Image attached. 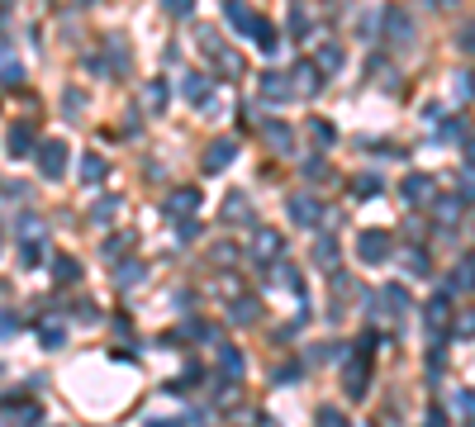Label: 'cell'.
<instances>
[{"label": "cell", "mask_w": 475, "mask_h": 427, "mask_svg": "<svg viewBox=\"0 0 475 427\" xmlns=\"http://www.w3.org/2000/svg\"><path fill=\"white\" fill-rule=\"evenodd\" d=\"M38 237H29V242H19V266H33V261H38Z\"/></svg>", "instance_id": "cell-28"}, {"label": "cell", "mask_w": 475, "mask_h": 427, "mask_svg": "<svg viewBox=\"0 0 475 427\" xmlns=\"http://www.w3.org/2000/svg\"><path fill=\"white\" fill-rule=\"evenodd\" d=\"M357 256H362L366 266H380V261L390 256V237L380 233V228H366V233L357 237Z\"/></svg>", "instance_id": "cell-3"}, {"label": "cell", "mask_w": 475, "mask_h": 427, "mask_svg": "<svg viewBox=\"0 0 475 427\" xmlns=\"http://www.w3.org/2000/svg\"><path fill=\"white\" fill-rule=\"evenodd\" d=\"M385 29H390V38H399V43H409L413 38V24L404 10H385Z\"/></svg>", "instance_id": "cell-12"}, {"label": "cell", "mask_w": 475, "mask_h": 427, "mask_svg": "<svg viewBox=\"0 0 475 427\" xmlns=\"http://www.w3.org/2000/svg\"><path fill=\"white\" fill-rule=\"evenodd\" d=\"M114 214H119V200H100V205L91 209V219H95V223H110Z\"/></svg>", "instance_id": "cell-27"}, {"label": "cell", "mask_w": 475, "mask_h": 427, "mask_svg": "<svg viewBox=\"0 0 475 427\" xmlns=\"http://www.w3.org/2000/svg\"><path fill=\"white\" fill-rule=\"evenodd\" d=\"M457 47L466 52V57H475V19H466V24L457 29Z\"/></svg>", "instance_id": "cell-22"}, {"label": "cell", "mask_w": 475, "mask_h": 427, "mask_svg": "<svg viewBox=\"0 0 475 427\" xmlns=\"http://www.w3.org/2000/svg\"><path fill=\"white\" fill-rule=\"evenodd\" d=\"M219 365H223V375H242V356H238L233 347H223V351H219Z\"/></svg>", "instance_id": "cell-25"}, {"label": "cell", "mask_w": 475, "mask_h": 427, "mask_svg": "<svg viewBox=\"0 0 475 427\" xmlns=\"http://www.w3.org/2000/svg\"><path fill=\"white\" fill-rule=\"evenodd\" d=\"M457 404H461V413H475V394H461Z\"/></svg>", "instance_id": "cell-40"}, {"label": "cell", "mask_w": 475, "mask_h": 427, "mask_svg": "<svg viewBox=\"0 0 475 427\" xmlns=\"http://www.w3.org/2000/svg\"><path fill=\"white\" fill-rule=\"evenodd\" d=\"M43 347H62V328H43Z\"/></svg>", "instance_id": "cell-36"}, {"label": "cell", "mask_w": 475, "mask_h": 427, "mask_svg": "<svg viewBox=\"0 0 475 427\" xmlns=\"http://www.w3.org/2000/svg\"><path fill=\"white\" fill-rule=\"evenodd\" d=\"M318 427H347V418H342L337 409H323L318 413Z\"/></svg>", "instance_id": "cell-33"}, {"label": "cell", "mask_w": 475, "mask_h": 427, "mask_svg": "<svg viewBox=\"0 0 475 427\" xmlns=\"http://www.w3.org/2000/svg\"><path fill=\"white\" fill-rule=\"evenodd\" d=\"M304 176H309V181H318V176L328 181V166H323V161H309V166H304Z\"/></svg>", "instance_id": "cell-37"}, {"label": "cell", "mask_w": 475, "mask_h": 427, "mask_svg": "<svg viewBox=\"0 0 475 427\" xmlns=\"http://www.w3.org/2000/svg\"><path fill=\"white\" fill-rule=\"evenodd\" d=\"M223 219H228V223H242V219H252V205H247L242 195H228V209H223Z\"/></svg>", "instance_id": "cell-18"}, {"label": "cell", "mask_w": 475, "mask_h": 427, "mask_svg": "<svg viewBox=\"0 0 475 427\" xmlns=\"http://www.w3.org/2000/svg\"><path fill=\"white\" fill-rule=\"evenodd\" d=\"M233 157H238V142H233V138H214V142L205 147V171H209V176L228 171V161H233Z\"/></svg>", "instance_id": "cell-5"}, {"label": "cell", "mask_w": 475, "mask_h": 427, "mask_svg": "<svg viewBox=\"0 0 475 427\" xmlns=\"http://www.w3.org/2000/svg\"><path fill=\"white\" fill-rule=\"evenodd\" d=\"M267 142L276 147V152H281V147H290V128H285V124H267Z\"/></svg>", "instance_id": "cell-26"}, {"label": "cell", "mask_w": 475, "mask_h": 427, "mask_svg": "<svg viewBox=\"0 0 475 427\" xmlns=\"http://www.w3.org/2000/svg\"><path fill=\"white\" fill-rule=\"evenodd\" d=\"M15 328H19V323H15V314H5V309H0V337H10Z\"/></svg>", "instance_id": "cell-35"}, {"label": "cell", "mask_w": 475, "mask_h": 427, "mask_svg": "<svg viewBox=\"0 0 475 427\" xmlns=\"http://www.w3.org/2000/svg\"><path fill=\"white\" fill-rule=\"evenodd\" d=\"M100 176H105V157L86 152V157H81V181H100Z\"/></svg>", "instance_id": "cell-21"}, {"label": "cell", "mask_w": 475, "mask_h": 427, "mask_svg": "<svg viewBox=\"0 0 475 427\" xmlns=\"http://www.w3.org/2000/svg\"><path fill=\"white\" fill-rule=\"evenodd\" d=\"M399 195H404V200H409V205H432V200H437V186H432V176H409V181H404V186H399Z\"/></svg>", "instance_id": "cell-7"}, {"label": "cell", "mask_w": 475, "mask_h": 427, "mask_svg": "<svg viewBox=\"0 0 475 427\" xmlns=\"http://www.w3.org/2000/svg\"><path fill=\"white\" fill-rule=\"evenodd\" d=\"M52 275H57V285H77L81 280V266L62 252V256H52Z\"/></svg>", "instance_id": "cell-14"}, {"label": "cell", "mask_w": 475, "mask_h": 427, "mask_svg": "<svg viewBox=\"0 0 475 427\" xmlns=\"http://www.w3.org/2000/svg\"><path fill=\"white\" fill-rule=\"evenodd\" d=\"M323 76H328V72H318L314 62H304V67H295L290 86H295V95H318L323 91Z\"/></svg>", "instance_id": "cell-6"}, {"label": "cell", "mask_w": 475, "mask_h": 427, "mask_svg": "<svg viewBox=\"0 0 475 427\" xmlns=\"http://www.w3.org/2000/svg\"><path fill=\"white\" fill-rule=\"evenodd\" d=\"M314 261L318 266H337V242H332V237H323V242L314 247Z\"/></svg>", "instance_id": "cell-23"}, {"label": "cell", "mask_w": 475, "mask_h": 427, "mask_svg": "<svg viewBox=\"0 0 475 427\" xmlns=\"http://www.w3.org/2000/svg\"><path fill=\"white\" fill-rule=\"evenodd\" d=\"M67 161H72V152H67L62 138L38 142V171H43L48 181H62V176H67Z\"/></svg>", "instance_id": "cell-1"}, {"label": "cell", "mask_w": 475, "mask_h": 427, "mask_svg": "<svg viewBox=\"0 0 475 427\" xmlns=\"http://www.w3.org/2000/svg\"><path fill=\"white\" fill-rule=\"evenodd\" d=\"M205 91H209L205 76H186V100L190 105H205Z\"/></svg>", "instance_id": "cell-24"}, {"label": "cell", "mask_w": 475, "mask_h": 427, "mask_svg": "<svg viewBox=\"0 0 475 427\" xmlns=\"http://www.w3.org/2000/svg\"><path fill=\"white\" fill-rule=\"evenodd\" d=\"M314 67L318 72H337V67H342V47H318V57H314Z\"/></svg>", "instance_id": "cell-19"}, {"label": "cell", "mask_w": 475, "mask_h": 427, "mask_svg": "<svg viewBox=\"0 0 475 427\" xmlns=\"http://www.w3.org/2000/svg\"><path fill=\"white\" fill-rule=\"evenodd\" d=\"M309 138H314L318 147H332V142H337V133H332L328 119H309Z\"/></svg>", "instance_id": "cell-17"}, {"label": "cell", "mask_w": 475, "mask_h": 427, "mask_svg": "<svg viewBox=\"0 0 475 427\" xmlns=\"http://www.w3.org/2000/svg\"><path fill=\"white\" fill-rule=\"evenodd\" d=\"M223 10H228V24H233L238 33H247V38H257V33L267 29V19L257 15L247 0H223Z\"/></svg>", "instance_id": "cell-2"}, {"label": "cell", "mask_w": 475, "mask_h": 427, "mask_svg": "<svg viewBox=\"0 0 475 427\" xmlns=\"http://www.w3.org/2000/svg\"><path fill=\"white\" fill-rule=\"evenodd\" d=\"M352 190H357V195H376V190H380V176H357V186H352Z\"/></svg>", "instance_id": "cell-32"}, {"label": "cell", "mask_w": 475, "mask_h": 427, "mask_svg": "<svg viewBox=\"0 0 475 427\" xmlns=\"http://www.w3.org/2000/svg\"><path fill=\"white\" fill-rule=\"evenodd\" d=\"M461 200H466V205H475V176H466V181H461Z\"/></svg>", "instance_id": "cell-38"}, {"label": "cell", "mask_w": 475, "mask_h": 427, "mask_svg": "<svg viewBox=\"0 0 475 427\" xmlns=\"http://www.w3.org/2000/svg\"><path fill=\"white\" fill-rule=\"evenodd\" d=\"M290 91H295V86H290V76H281V72H267V76H262V100H271V105L285 100Z\"/></svg>", "instance_id": "cell-9"}, {"label": "cell", "mask_w": 475, "mask_h": 427, "mask_svg": "<svg viewBox=\"0 0 475 427\" xmlns=\"http://www.w3.org/2000/svg\"><path fill=\"white\" fill-rule=\"evenodd\" d=\"M5 152H10V157L33 152V128L29 124H15V128H10V138H5Z\"/></svg>", "instance_id": "cell-8"}, {"label": "cell", "mask_w": 475, "mask_h": 427, "mask_svg": "<svg viewBox=\"0 0 475 427\" xmlns=\"http://www.w3.org/2000/svg\"><path fill=\"white\" fill-rule=\"evenodd\" d=\"M195 205H200V195H195V190H176L172 200H167V214H172V219H190Z\"/></svg>", "instance_id": "cell-10"}, {"label": "cell", "mask_w": 475, "mask_h": 427, "mask_svg": "<svg viewBox=\"0 0 475 427\" xmlns=\"http://www.w3.org/2000/svg\"><path fill=\"white\" fill-rule=\"evenodd\" d=\"M318 214H323V209H318L314 195H300V200H290V219H295V223H318Z\"/></svg>", "instance_id": "cell-11"}, {"label": "cell", "mask_w": 475, "mask_h": 427, "mask_svg": "<svg viewBox=\"0 0 475 427\" xmlns=\"http://www.w3.org/2000/svg\"><path fill=\"white\" fill-rule=\"evenodd\" d=\"M404 266H409L413 275H423V266H428V261H423V256H418V252H413V256H404Z\"/></svg>", "instance_id": "cell-39"}, {"label": "cell", "mask_w": 475, "mask_h": 427, "mask_svg": "<svg viewBox=\"0 0 475 427\" xmlns=\"http://www.w3.org/2000/svg\"><path fill=\"white\" fill-rule=\"evenodd\" d=\"M257 318H262V304L257 300H238L233 304V323L238 328H247V323H257Z\"/></svg>", "instance_id": "cell-15"}, {"label": "cell", "mask_w": 475, "mask_h": 427, "mask_svg": "<svg viewBox=\"0 0 475 427\" xmlns=\"http://www.w3.org/2000/svg\"><path fill=\"white\" fill-rule=\"evenodd\" d=\"M190 10H195V0H167V15L172 19H190Z\"/></svg>", "instance_id": "cell-30"}, {"label": "cell", "mask_w": 475, "mask_h": 427, "mask_svg": "<svg viewBox=\"0 0 475 427\" xmlns=\"http://www.w3.org/2000/svg\"><path fill=\"white\" fill-rule=\"evenodd\" d=\"M138 280H142V266H138V261L119 266V285H124V290H128V285H138Z\"/></svg>", "instance_id": "cell-29"}, {"label": "cell", "mask_w": 475, "mask_h": 427, "mask_svg": "<svg viewBox=\"0 0 475 427\" xmlns=\"http://www.w3.org/2000/svg\"><path fill=\"white\" fill-rule=\"evenodd\" d=\"M285 242L276 228H257V242H252V261H262V266H271V261H281Z\"/></svg>", "instance_id": "cell-4"}, {"label": "cell", "mask_w": 475, "mask_h": 427, "mask_svg": "<svg viewBox=\"0 0 475 427\" xmlns=\"http://www.w3.org/2000/svg\"><path fill=\"white\" fill-rule=\"evenodd\" d=\"M209 57H214V67H219L223 76H238V72H242V62H238V52H228V47H214Z\"/></svg>", "instance_id": "cell-16"}, {"label": "cell", "mask_w": 475, "mask_h": 427, "mask_svg": "<svg viewBox=\"0 0 475 427\" xmlns=\"http://www.w3.org/2000/svg\"><path fill=\"white\" fill-rule=\"evenodd\" d=\"M457 337H475V309H466V314H461V323H457Z\"/></svg>", "instance_id": "cell-34"}, {"label": "cell", "mask_w": 475, "mask_h": 427, "mask_svg": "<svg viewBox=\"0 0 475 427\" xmlns=\"http://www.w3.org/2000/svg\"><path fill=\"white\" fill-rule=\"evenodd\" d=\"M447 285H452V290H475V256H461Z\"/></svg>", "instance_id": "cell-13"}, {"label": "cell", "mask_w": 475, "mask_h": 427, "mask_svg": "<svg viewBox=\"0 0 475 427\" xmlns=\"http://www.w3.org/2000/svg\"><path fill=\"white\" fill-rule=\"evenodd\" d=\"M447 309H452V304H447V295L428 300V323H432V328H447Z\"/></svg>", "instance_id": "cell-20"}, {"label": "cell", "mask_w": 475, "mask_h": 427, "mask_svg": "<svg viewBox=\"0 0 475 427\" xmlns=\"http://www.w3.org/2000/svg\"><path fill=\"white\" fill-rule=\"evenodd\" d=\"M466 157H471V166H475V142H471V147H466Z\"/></svg>", "instance_id": "cell-42"}, {"label": "cell", "mask_w": 475, "mask_h": 427, "mask_svg": "<svg viewBox=\"0 0 475 427\" xmlns=\"http://www.w3.org/2000/svg\"><path fill=\"white\" fill-rule=\"evenodd\" d=\"M147 427H181V423H162V418H157V423H147Z\"/></svg>", "instance_id": "cell-41"}, {"label": "cell", "mask_w": 475, "mask_h": 427, "mask_svg": "<svg viewBox=\"0 0 475 427\" xmlns=\"http://www.w3.org/2000/svg\"><path fill=\"white\" fill-rule=\"evenodd\" d=\"M162 100H167V86L152 81V86H147V110H162Z\"/></svg>", "instance_id": "cell-31"}]
</instances>
